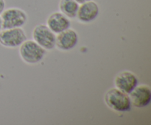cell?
<instances>
[{
	"instance_id": "obj_8",
	"label": "cell",
	"mask_w": 151,
	"mask_h": 125,
	"mask_svg": "<svg viewBox=\"0 0 151 125\" xmlns=\"http://www.w3.org/2000/svg\"><path fill=\"white\" fill-rule=\"evenodd\" d=\"M128 95L131 105H134L137 108L145 107L150 102L151 91L147 85H137Z\"/></svg>"
},
{
	"instance_id": "obj_1",
	"label": "cell",
	"mask_w": 151,
	"mask_h": 125,
	"mask_svg": "<svg viewBox=\"0 0 151 125\" xmlns=\"http://www.w3.org/2000/svg\"><path fill=\"white\" fill-rule=\"evenodd\" d=\"M19 48L20 58L28 65H36L41 63L47 51L32 39H27Z\"/></svg>"
},
{
	"instance_id": "obj_9",
	"label": "cell",
	"mask_w": 151,
	"mask_h": 125,
	"mask_svg": "<svg viewBox=\"0 0 151 125\" xmlns=\"http://www.w3.org/2000/svg\"><path fill=\"white\" fill-rule=\"evenodd\" d=\"M114 83L115 88L129 94L138 85V78L131 71H122L116 75Z\"/></svg>"
},
{
	"instance_id": "obj_3",
	"label": "cell",
	"mask_w": 151,
	"mask_h": 125,
	"mask_svg": "<svg viewBox=\"0 0 151 125\" xmlns=\"http://www.w3.org/2000/svg\"><path fill=\"white\" fill-rule=\"evenodd\" d=\"M0 16L2 21L3 29L22 27L28 20L26 12L19 7L5 9Z\"/></svg>"
},
{
	"instance_id": "obj_4",
	"label": "cell",
	"mask_w": 151,
	"mask_h": 125,
	"mask_svg": "<svg viewBox=\"0 0 151 125\" xmlns=\"http://www.w3.org/2000/svg\"><path fill=\"white\" fill-rule=\"evenodd\" d=\"M32 40L46 51H51L55 48L56 34L47 24H41L34 27L32 33Z\"/></svg>"
},
{
	"instance_id": "obj_10",
	"label": "cell",
	"mask_w": 151,
	"mask_h": 125,
	"mask_svg": "<svg viewBox=\"0 0 151 125\" xmlns=\"http://www.w3.org/2000/svg\"><path fill=\"white\" fill-rule=\"evenodd\" d=\"M47 26L54 32L58 34L71 27V19L63 15L61 12L55 11L52 13L47 19Z\"/></svg>"
},
{
	"instance_id": "obj_13",
	"label": "cell",
	"mask_w": 151,
	"mask_h": 125,
	"mask_svg": "<svg viewBox=\"0 0 151 125\" xmlns=\"http://www.w3.org/2000/svg\"><path fill=\"white\" fill-rule=\"evenodd\" d=\"M75 1H76L78 3H79V4H82V3L86 2V1H91V0H75Z\"/></svg>"
},
{
	"instance_id": "obj_11",
	"label": "cell",
	"mask_w": 151,
	"mask_h": 125,
	"mask_svg": "<svg viewBox=\"0 0 151 125\" xmlns=\"http://www.w3.org/2000/svg\"><path fill=\"white\" fill-rule=\"evenodd\" d=\"M79 5V3L77 2L75 0H60L59 11L67 16L69 19H76Z\"/></svg>"
},
{
	"instance_id": "obj_6",
	"label": "cell",
	"mask_w": 151,
	"mask_h": 125,
	"mask_svg": "<svg viewBox=\"0 0 151 125\" xmlns=\"http://www.w3.org/2000/svg\"><path fill=\"white\" fill-rule=\"evenodd\" d=\"M79 36L76 30L72 28L56 35L55 48L61 51H69L78 45Z\"/></svg>"
},
{
	"instance_id": "obj_12",
	"label": "cell",
	"mask_w": 151,
	"mask_h": 125,
	"mask_svg": "<svg viewBox=\"0 0 151 125\" xmlns=\"http://www.w3.org/2000/svg\"><path fill=\"white\" fill-rule=\"evenodd\" d=\"M6 3L4 0H0V15L3 13L4 10H5Z\"/></svg>"
},
{
	"instance_id": "obj_2",
	"label": "cell",
	"mask_w": 151,
	"mask_h": 125,
	"mask_svg": "<svg viewBox=\"0 0 151 125\" xmlns=\"http://www.w3.org/2000/svg\"><path fill=\"white\" fill-rule=\"evenodd\" d=\"M104 101L109 108L117 113L130 111L131 108L129 95L115 87L106 91Z\"/></svg>"
},
{
	"instance_id": "obj_5",
	"label": "cell",
	"mask_w": 151,
	"mask_h": 125,
	"mask_svg": "<svg viewBox=\"0 0 151 125\" xmlns=\"http://www.w3.org/2000/svg\"><path fill=\"white\" fill-rule=\"evenodd\" d=\"M27 39L22 27L2 29L0 32V44L8 49L18 48Z\"/></svg>"
},
{
	"instance_id": "obj_14",
	"label": "cell",
	"mask_w": 151,
	"mask_h": 125,
	"mask_svg": "<svg viewBox=\"0 0 151 125\" xmlns=\"http://www.w3.org/2000/svg\"><path fill=\"white\" fill-rule=\"evenodd\" d=\"M2 29H3V27H2V21H1V16H0V32H1V30Z\"/></svg>"
},
{
	"instance_id": "obj_7",
	"label": "cell",
	"mask_w": 151,
	"mask_h": 125,
	"mask_svg": "<svg viewBox=\"0 0 151 125\" xmlns=\"http://www.w3.org/2000/svg\"><path fill=\"white\" fill-rule=\"evenodd\" d=\"M100 15V7L94 0L80 4L76 19L82 24H90Z\"/></svg>"
}]
</instances>
